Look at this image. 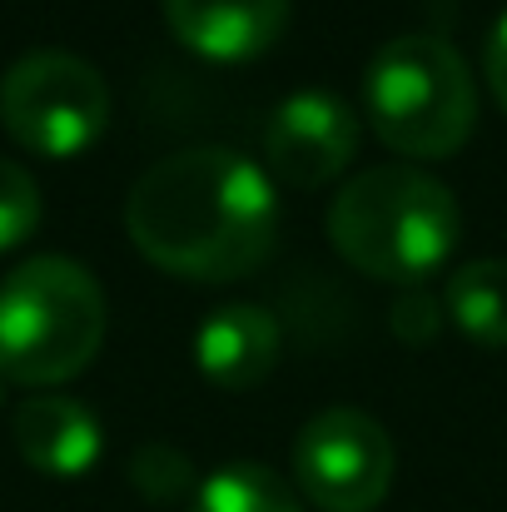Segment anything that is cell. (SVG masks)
Listing matches in <instances>:
<instances>
[{"mask_svg":"<svg viewBox=\"0 0 507 512\" xmlns=\"http://www.w3.org/2000/svg\"><path fill=\"white\" fill-rule=\"evenodd\" d=\"M0 125L30 155H80L110 125L105 75L70 50H30L0 75Z\"/></svg>","mask_w":507,"mask_h":512,"instance_id":"5b68a950","label":"cell"},{"mask_svg":"<svg viewBox=\"0 0 507 512\" xmlns=\"http://www.w3.org/2000/svg\"><path fill=\"white\" fill-rule=\"evenodd\" d=\"M10 433L20 458L50 478H80L100 458V423L80 398H60V393L25 398L10 418Z\"/></svg>","mask_w":507,"mask_h":512,"instance_id":"9c48e42d","label":"cell"},{"mask_svg":"<svg viewBox=\"0 0 507 512\" xmlns=\"http://www.w3.org/2000/svg\"><path fill=\"white\" fill-rule=\"evenodd\" d=\"M463 234V209L453 189L413 165H373L338 189L329 209L334 249L383 284H423Z\"/></svg>","mask_w":507,"mask_h":512,"instance_id":"7a4b0ae2","label":"cell"},{"mask_svg":"<svg viewBox=\"0 0 507 512\" xmlns=\"http://www.w3.org/2000/svg\"><path fill=\"white\" fill-rule=\"evenodd\" d=\"M105 343V294L90 269L35 254L0 279V373L20 388H55L90 368Z\"/></svg>","mask_w":507,"mask_h":512,"instance_id":"3957f363","label":"cell"},{"mask_svg":"<svg viewBox=\"0 0 507 512\" xmlns=\"http://www.w3.org/2000/svg\"><path fill=\"white\" fill-rule=\"evenodd\" d=\"M125 229L150 264L179 279H244L269 259L279 234L274 179L219 145L179 150L135 179Z\"/></svg>","mask_w":507,"mask_h":512,"instance_id":"6da1fadb","label":"cell"},{"mask_svg":"<svg viewBox=\"0 0 507 512\" xmlns=\"http://www.w3.org/2000/svg\"><path fill=\"white\" fill-rule=\"evenodd\" d=\"M388 319H393V334L403 343H433L438 324H443V309H438V299L423 284H408V289H398Z\"/></svg>","mask_w":507,"mask_h":512,"instance_id":"9a60e30c","label":"cell"},{"mask_svg":"<svg viewBox=\"0 0 507 512\" xmlns=\"http://www.w3.org/2000/svg\"><path fill=\"white\" fill-rule=\"evenodd\" d=\"M483 65H488V85L498 95V105L507 110V10L498 15L493 35H488V50H483Z\"/></svg>","mask_w":507,"mask_h":512,"instance_id":"2e32d148","label":"cell"},{"mask_svg":"<svg viewBox=\"0 0 507 512\" xmlns=\"http://www.w3.org/2000/svg\"><path fill=\"white\" fill-rule=\"evenodd\" d=\"M189 512H304V503L279 473L259 463H229L194 488Z\"/></svg>","mask_w":507,"mask_h":512,"instance_id":"7c38bea8","label":"cell"},{"mask_svg":"<svg viewBox=\"0 0 507 512\" xmlns=\"http://www.w3.org/2000/svg\"><path fill=\"white\" fill-rule=\"evenodd\" d=\"M294 483L319 512H373L393 488V438L363 408H324L294 438Z\"/></svg>","mask_w":507,"mask_h":512,"instance_id":"8992f818","label":"cell"},{"mask_svg":"<svg viewBox=\"0 0 507 512\" xmlns=\"http://www.w3.org/2000/svg\"><path fill=\"white\" fill-rule=\"evenodd\" d=\"M363 100L378 140L413 160H443L463 150L478 120V95L463 55L428 30L398 35L368 60Z\"/></svg>","mask_w":507,"mask_h":512,"instance_id":"277c9868","label":"cell"},{"mask_svg":"<svg viewBox=\"0 0 507 512\" xmlns=\"http://www.w3.org/2000/svg\"><path fill=\"white\" fill-rule=\"evenodd\" d=\"M40 224V184L15 160H0V254L25 244Z\"/></svg>","mask_w":507,"mask_h":512,"instance_id":"5bb4252c","label":"cell"},{"mask_svg":"<svg viewBox=\"0 0 507 512\" xmlns=\"http://www.w3.org/2000/svg\"><path fill=\"white\" fill-rule=\"evenodd\" d=\"M165 20L204 60H254L284 35L289 0H165Z\"/></svg>","mask_w":507,"mask_h":512,"instance_id":"ba28073f","label":"cell"},{"mask_svg":"<svg viewBox=\"0 0 507 512\" xmlns=\"http://www.w3.org/2000/svg\"><path fill=\"white\" fill-rule=\"evenodd\" d=\"M448 319L478 343L507 348V259H473L448 279Z\"/></svg>","mask_w":507,"mask_h":512,"instance_id":"8fae6325","label":"cell"},{"mask_svg":"<svg viewBox=\"0 0 507 512\" xmlns=\"http://www.w3.org/2000/svg\"><path fill=\"white\" fill-rule=\"evenodd\" d=\"M358 150V115L324 85H304L284 95L264 130L269 170L294 189L329 184Z\"/></svg>","mask_w":507,"mask_h":512,"instance_id":"52a82bcc","label":"cell"},{"mask_svg":"<svg viewBox=\"0 0 507 512\" xmlns=\"http://www.w3.org/2000/svg\"><path fill=\"white\" fill-rule=\"evenodd\" d=\"M194 363L219 388H254L279 363V324L269 309L224 304L194 334Z\"/></svg>","mask_w":507,"mask_h":512,"instance_id":"30bf717a","label":"cell"},{"mask_svg":"<svg viewBox=\"0 0 507 512\" xmlns=\"http://www.w3.org/2000/svg\"><path fill=\"white\" fill-rule=\"evenodd\" d=\"M130 483L150 498V503H174L194 488V468L179 448L169 443H145L135 458H130Z\"/></svg>","mask_w":507,"mask_h":512,"instance_id":"4fadbf2b","label":"cell"},{"mask_svg":"<svg viewBox=\"0 0 507 512\" xmlns=\"http://www.w3.org/2000/svg\"><path fill=\"white\" fill-rule=\"evenodd\" d=\"M0 403H5V373H0Z\"/></svg>","mask_w":507,"mask_h":512,"instance_id":"e0dca14e","label":"cell"}]
</instances>
